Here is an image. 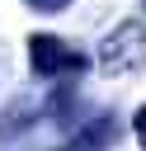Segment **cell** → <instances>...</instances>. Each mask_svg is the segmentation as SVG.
I'll return each mask as SVG.
<instances>
[{
	"mask_svg": "<svg viewBox=\"0 0 146 151\" xmlns=\"http://www.w3.org/2000/svg\"><path fill=\"white\" fill-rule=\"evenodd\" d=\"M99 71L104 76H127V71H141L146 66V24L137 19H122L104 42H99Z\"/></svg>",
	"mask_w": 146,
	"mask_h": 151,
	"instance_id": "cell-1",
	"label": "cell"
},
{
	"mask_svg": "<svg viewBox=\"0 0 146 151\" xmlns=\"http://www.w3.org/2000/svg\"><path fill=\"white\" fill-rule=\"evenodd\" d=\"M28 66L38 76H80L89 66V57L80 47H71V42L52 38V33H33L28 38Z\"/></svg>",
	"mask_w": 146,
	"mask_h": 151,
	"instance_id": "cell-2",
	"label": "cell"
},
{
	"mask_svg": "<svg viewBox=\"0 0 146 151\" xmlns=\"http://www.w3.org/2000/svg\"><path fill=\"white\" fill-rule=\"evenodd\" d=\"M113 132H118V123H113L108 113H99L94 123H85V127L71 137V146H75V151H104V146L113 142Z\"/></svg>",
	"mask_w": 146,
	"mask_h": 151,
	"instance_id": "cell-3",
	"label": "cell"
},
{
	"mask_svg": "<svg viewBox=\"0 0 146 151\" xmlns=\"http://www.w3.org/2000/svg\"><path fill=\"white\" fill-rule=\"evenodd\" d=\"M38 118V109H33V99H14L5 113H0V137H14V132H24L28 123Z\"/></svg>",
	"mask_w": 146,
	"mask_h": 151,
	"instance_id": "cell-4",
	"label": "cell"
},
{
	"mask_svg": "<svg viewBox=\"0 0 146 151\" xmlns=\"http://www.w3.org/2000/svg\"><path fill=\"white\" fill-rule=\"evenodd\" d=\"M24 5H33V9H42V14H57V9H66L71 0H24Z\"/></svg>",
	"mask_w": 146,
	"mask_h": 151,
	"instance_id": "cell-5",
	"label": "cell"
},
{
	"mask_svg": "<svg viewBox=\"0 0 146 151\" xmlns=\"http://www.w3.org/2000/svg\"><path fill=\"white\" fill-rule=\"evenodd\" d=\"M132 127H137V142H141V146H146V104H141V109H137V118H132Z\"/></svg>",
	"mask_w": 146,
	"mask_h": 151,
	"instance_id": "cell-6",
	"label": "cell"
},
{
	"mask_svg": "<svg viewBox=\"0 0 146 151\" xmlns=\"http://www.w3.org/2000/svg\"><path fill=\"white\" fill-rule=\"evenodd\" d=\"M61 151H75V146H61Z\"/></svg>",
	"mask_w": 146,
	"mask_h": 151,
	"instance_id": "cell-7",
	"label": "cell"
}]
</instances>
